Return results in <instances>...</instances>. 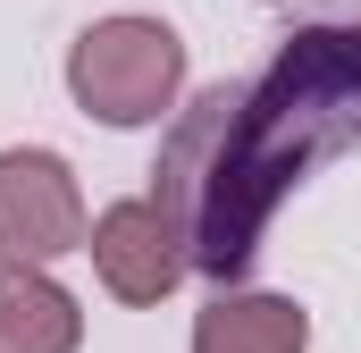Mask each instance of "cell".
Masks as SVG:
<instances>
[{"label":"cell","mask_w":361,"mask_h":353,"mask_svg":"<svg viewBox=\"0 0 361 353\" xmlns=\"http://www.w3.org/2000/svg\"><path fill=\"white\" fill-rule=\"evenodd\" d=\"M361 143V25H302L261 85H219L177 118L160 152V210L185 227L193 261L210 277L261 253V227L286 185Z\"/></svg>","instance_id":"obj_1"},{"label":"cell","mask_w":361,"mask_h":353,"mask_svg":"<svg viewBox=\"0 0 361 353\" xmlns=\"http://www.w3.org/2000/svg\"><path fill=\"white\" fill-rule=\"evenodd\" d=\"M68 85L85 101L92 118H109V126H143V118H160L185 85V42L160 25V17H101L76 34V51H68Z\"/></svg>","instance_id":"obj_2"},{"label":"cell","mask_w":361,"mask_h":353,"mask_svg":"<svg viewBox=\"0 0 361 353\" xmlns=\"http://www.w3.org/2000/svg\"><path fill=\"white\" fill-rule=\"evenodd\" d=\"M85 244V193L59 152H0V269H42Z\"/></svg>","instance_id":"obj_3"},{"label":"cell","mask_w":361,"mask_h":353,"mask_svg":"<svg viewBox=\"0 0 361 353\" xmlns=\"http://www.w3.org/2000/svg\"><path fill=\"white\" fill-rule=\"evenodd\" d=\"M85 253H92L101 286L118 303H160V294H177V277L193 269V244H185V227L160 202H109L85 227Z\"/></svg>","instance_id":"obj_4"},{"label":"cell","mask_w":361,"mask_h":353,"mask_svg":"<svg viewBox=\"0 0 361 353\" xmlns=\"http://www.w3.org/2000/svg\"><path fill=\"white\" fill-rule=\"evenodd\" d=\"M85 311L42 269H0V353H76Z\"/></svg>","instance_id":"obj_5"},{"label":"cell","mask_w":361,"mask_h":353,"mask_svg":"<svg viewBox=\"0 0 361 353\" xmlns=\"http://www.w3.org/2000/svg\"><path fill=\"white\" fill-rule=\"evenodd\" d=\"M311 320L286 294H219L193 320V353H302Z\"/></svg>","instance_id":"obj_6"}]
</instances>
